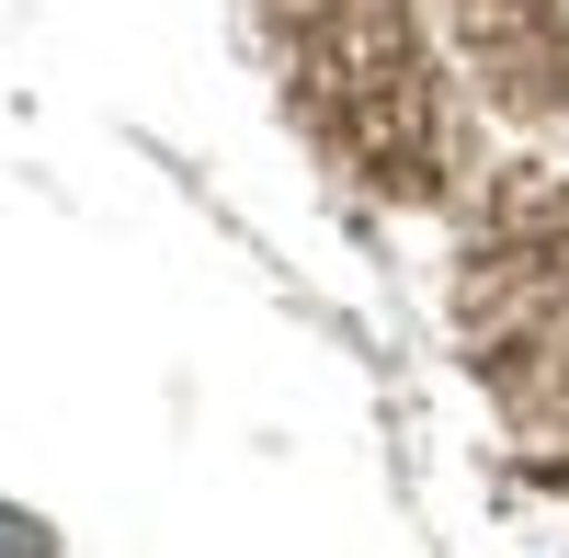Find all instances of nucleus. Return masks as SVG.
Segmentation results:
<instances>
[{
  "label": "nucleus",
  "instance_id": "f257e3e1",
  "mask_svg": "<svg viewBox=\"0 0 569 558\" xmlns=\"http://www.w3.org/2000/svg\"><path fill=\"white\" fill-rule=\"evenodd\" d=\"M262 23L319 149L376 195H433L445 137H433V91H421L410 0H262Z\"/></svg>",
  "mask_w": 569,
  "mask_h": 558
},
{
  "label": "nucleus",
  "instance_id": "f03ea898",
  "mask_svg": "<svg viewBox=\"0 0 569 558\" xmlns=\"http://www.w3.org/2000/svg\"><path fill=\"white\" fill-rule=\"evenodd\" d=\"M467 353L536 445H569V195H525L467 262Z\"/></svg>",
  "mask_w": 569,
  "mask_h": 558
},
{
  "label": "nucleus",
  "instance_id": "7ed1b4c3",
  "mask_svg": "<svg viewBox=\"0 0 569 558\" xmlns=\"http://www.w3.org/2000/svg\"><path fill=\"white\" fill-rule=\"evenodd\" d=\"M456 23L501 114H569V0H456Z\"/></svg>",
  "mask_w": 569,
  "mask_h": 558
}]
</instances>
